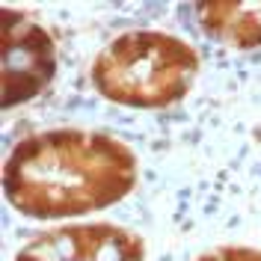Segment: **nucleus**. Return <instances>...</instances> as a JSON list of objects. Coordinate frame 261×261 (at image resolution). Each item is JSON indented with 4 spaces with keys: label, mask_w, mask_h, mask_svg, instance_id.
Segmentation results:
<instances>
[{
    "label": "nucleus",
    "mask_w": 261,
    "mask_h": 261,
    "mask_svg": "<svg viewBox=\"0 0 261 261\" xmlns=\"http://www.w3.org/2000/svg\"><path fill=\"white\" fill-rule=\"evenodd\" d=\"M137 158L104 130L57 128L24 137L3 166V193L15 211L63 220L110 208L134 190Z\"/></svg>",
    "instance_id": "f257e3e1"
},
{
    "label": "nucleus",
    "mask_w": 261,
    "mask_h": 261,
    "mask_svg": "<svg viewBox=\"0 0 261 261\" xmlns=\"http://www.w3.org/2000/svg\"><path fill=\"white\" fill-rule=\"evenodd\" d=\"M199 71L196 50L161 30H130L104 45L92 63V83L107 101L134 110H161L190 92Z\"/></svg>",
    "instance_id": "f03ea898"
},
{
    "label": "nucleus",
    "mask_w": 261,
    "mask_h": 261,
    "mask_svg": "<svg viewBox=\"0 0 261 261\" xmlns=\"http://www.w3.org/2000/svg\"><path fill=\"white\" fill-rule=\"evenodd\" d=\"M3 107L39 95L54 77L57 50L48 30L24 12L3 9Z\"/></svg>",
    "instance_id": "7ed1b4c3"
},
{
    "label": "nucleus",
    "mask_w": 261,
    "mask_h": 261,
    "mask_svg": "<svg viewBox=\"0 0 261 261\" xmlns=\"http://www.w3.org/2000/svg\"><path fill=\"white\" fill-rule=\"evenodd\" d=\"M146 244L140 234L113 223L60 226L33 238L15 261H143Z\"/></svg>",
    "instance_id": "20e7f679"
},
{
    "label": "nucleus",
    "mask_w": 261,
    "mask_h": 261,
    "mask_svg": "<svg viewBox=\"0 0 261 261\" xmlns=\"http://www.w3.org/2000/svg\"><path fill=\"white\" fill-rule=\"evenodd\" d=\"M199 18L205 30L234 48L261 45V3H199Z\"/></svg>",
    "instance_id": "39448f33"
},
{
    "label": "nucleus",
    "mask_w": 261,
    "mask_h": 261,
    "mask_svg": "<svg viewBox=\"0 0 261 261\" xmlns=\"http://www.w3.org/2000/svg\"><path fill=\"white\" fill-rule=\"evenodd\" d=\"M199 261H261V249L252 246H220L208 255H202Z\"/></svg>",
    "instance_id": "423d86ee"
}]
</instances>
